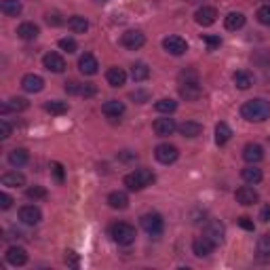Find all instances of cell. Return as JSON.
<instances>
[{
  "label": "cell",
  "instance_id": "1",
  "mask_svg": "<svg viewBox=\"0 0 270 270\" xmlns=\"http://www.w3.org/2000/svg\"><path fill=\"white\" fill-rule=\"evenodd\" d=\"M241 116L249 123H264L270 118V102H266L264 97L249 99L241 106Z\"/></svg>",
  "mask_w": 270,
  "mask_h": 270
},
{
  "label": "cell",
  "instance_id": "2",
  "mask_svg": "<svg viewBox=\"0 0 270 270\" xmlns=\"http://www.w3.org/2000/svg\"><path fill=\"white\" fill-rule=\"evenodd\" d=\"M125 186L137 192V190H144L146 186H150V184L154 182V173L150 171V169H135V171H131L129 175H125Z\"/></svg>",
  "mask_w": 270,
  "mask_h": 270
},
{
  "label": "cell",
  "instance_id": "3",
  "mask_svg": "<svg viewBox=\"0 0 270 270\" xmlns=\"http://www.w3.org/2000/svg\"><path fill=\"white\" fill-rule=\"evenodd\" d=\"M110 236H112V241L114 243H118V245H131L133 241H135V228L131 224H127V222H118V224H114L110 228Z\"/></svg>",
  "mask_w": 270,
  "mask_h": 270
},
{
  "label": "cell",
  "instance_id": "4",
  "mask_svg": "<svg viewBox=\"0 0 270 270\" xmlns=\"http://www.w3.org/2000/svg\"><path fill=\"white\" fill-rule=\"evenodd\" d=\"M141 228H144L148 234H152V236L161 234L163 228H165L163 216H161V213H146V216L141 218Z\"/></svg>",
  "mask_w": 270,
  "mask_h": 270
},
{
  "label": "cell",
  "instance_id": "5",
  "mask_svg": "<svg viewBox=\"0 0 270 270\" xmlns=\"http://www.w3.org/2000/svg\"><path fill=\"white\" fill-rule=\"evenodd\" d=\"M121 45L125 49H129V51H137L146 45V36L144 32H139V30H127L123 36H121Z\"/></svg>",
  "mask_w": 270,
  "mask_h": 270
},
{
  "label": "cell",
  "instance_id": "6",
  "mask_svg": "<svg viewBox=\"0 0 270 270\" xmlns=\"http://www.w3.org/2000/svg\"><path fill=\"white\" fill-rule=\"evenodd\" d=\"M154 156H156V161L163 163V165H171L177 161V156H179V150L173 146V144H159L154 150Z\"/></svg>",
  "mask_w": 270,
  "mask_h": 270
},
{
  "label": "cell",
  "instance_id": "7",
  "mask_svg": "<svg viewBox=\"0 0 270 270\" xmlns=\"http://www.w3.org/2000/svg\"><path fill=\"white\" fill-rule=\"evenodd\" d=\"M224 224L220 220H209L205 224V230H203V236H207L213 245H220L224 241Z\"/></svg>",
  "mask_w": 270,
  "mask_h": 270
},
{
  "label": "cell",
  "instance_id": "8",
  "mask_svg": "<svg viewBox=\"0 0 270 270\" xmlns=\"http://www.w3.org/2000/svg\"><path fill=\"white\" fill-rule=\"evenodd\" d=\"M163 49L171 55H184L188 51V42L184 40L182 36H167L163 40Z\"/></svg>",
  "mask_w": 270,
  "mask_h": 270
},
{
  "label": "cell",
  "instance_id": "9",
  "mask_svg": "<svg viewBox=\"0 0 270 270\" xmlns=\"http://www.w3.org/2000/svg\"><path fill=\"white\" fill-rule=\"evenodd\" d=\"M19 220L23 224H27V226H36L42 220V213H40V209L36 205H23L19 209Z\"/></svg>",
  "mask_w": 270,
  "mask_h": 270
},
{
  "label": "cell",
  "instance_id": "10",
  "mask_svg": "<svg viewBox=\"0 0 270 270\" xmlns=\"http://www.w3.org/2000/svg\"><path fill=\"white\" fill-rule=\"evenodd\" d=\"M179 95L186 99V102H196V99L203 95V87L196 80H186L179 87Z\"/></svg>",
  "mask_w": 270,
  "mask_h": 270
},
{
  "label": "cell",
  "instance_id": "11",
  "mask_svg": "<svg viewBox=\"0 0 270 270\" xmlns=\"http://www.w3.org/2000/svg\"><path fill=\"white\" fill-rule=\"evenodd\" d=\"M42 66H45L49 72H55V74H59L66 70V59L62 57L59 53H47L45 57H42Z\"/></svg>",
  "mask_w": 270,
  "mask_h": 270
},
{
  "label": "cell",
  "instance_id": "12",
  "mask_svg": "<svg viewBox=\"0 0 270 270\" xmlns=\"http://www.w3.org/2000/svg\"><path fill=\"white\" fill-rule=\"evenodd\" d=\"M216 19H218V11L213 9V7H201V9L194 13V21L198 25H203V27L216 23Z\"/></svg>",
  "mask_w": 270,
  "mask_h": 270
},
{
  "label": "cell",
  "instance_id": "13",
  "mask_svg": "<svg viewBox=\"0 0 270 270\" xmlns=\"http://www.w3.org/2000/svg\"><path fill=\"white\" fill-rule=\"evenodd\" d=\"M213 249H216V245H213L207 236H198L192 243V251H194L196 258H207V255L213 253Z\"/></svg>",
  "mask_w": 270,
  "mask_h": 270
},
{
  "label": "cell",
  "instance_id": "14",
  "mask_svg": "<svg viewBox=\"0 0 270 270\" xmlns=\"http://www.w3.org/2000/svg\"><path fill=\"white\" fill-rule=\"evenodd\" d=\"M152 129H154L156 135L167 137V135H171V133L177 129V125H175L173 118H169V116H167V118H156L154 125H152Z\"/></svg>",
  "mask_w": 270,
  "mask_h": 270
},
{
  "label": "cell",
  "instance_id": "15",
  "mask_svg": "<svg viewBox=\"0 0 270 270\" xmlns=\"http://www.w3.org/2000/svg\"><path fill=\"white\" fill-rule=\"evenodd\" d=\"M21 87L27 93H40L42 89H45V80H42L38 74H25L21 78Z\"/></svg>",
  "mask_w": 270,
  "mask_h": 270
},
{
  "label": "cell",
  "instance_id": "16",
  "mask_svg": "<svg viewBox=\"0 0 270 270\" xmlns=\"http://www.w3.org/2000/svg\"><path fill=\"white\" fill-rule=\"evenodd\" d=\"M7 262L11 264V266H23L25 262H27V251L23 249V247H9L7 249Z\"/></svg>",
  "mask_w": 270,
  "mask_h": 270
},
{
  "label": "cell",
  "instance_id": "17",
  "mask_svg": "<svg viewBox=\"0 0 270 270\" xmlns=\"http://www.w3.org/2000/svg\"><path fill=\"white\" fill-rule=\"evenodd\" d=\"M97 68H99V64H97V59L93 57L91 53H84L82 57L78 59V70H80L82 74H87V76L97 74Z\"/></svg>",
  "mask_w": 270,
  "mask_h": 270
},
{
  "label": "cell",
  "instance_id": "18",
  "mask_svg": "<svg viewBox=\"0 0 270 270\" xmlns=\"http://www.w3.org/2000/svg\"><path fill=\"white\" fill-rule=\"evenodd\" d=\"M236 203H241V205H253V203H258V192H255L251 186H241L238 190H236Z\"/></svg>",
  "mask_w": 270,
  "mask_h": 270
},
{
  "label": "cell",
  "instance_id": "19",
  "mask_svg": "<svg viewBox=\"0 0 270 270\" xmlns=\"http://www.w3.org/2000/svg\"><path fill=\"white\" fill-rule=\"evenodd\" d=\"M243 159H245L249 165L260 163V161L264 159V150H262V146H260V144H247V146L243 148Z\"/></svg>",
  "mask_w": 270,
  "mask_h": 270
},
{
  "label": "cell",
  "instance_id": "20",
  "mask_svg": "<svg viewBox=\"0 0 270 270\" xmlns=\"http://www.w3.org/2000/svg\"><path fill=\"white\" fill-rule=\"evenodd\" d=\"M224 25H226V30H230V32L241 30V27L245 25V15H243V13H238V11H232V13L226 15Z\"/></svg>",
  "mask_w": 270,
  "mask_h": 270
},
{
  "label": "cell",
  "instance_id": "21",
  "mask_svg": "<svg viewBox=\"0 0 270 270\" xmlns=\"http://www.w3.org/2000/svg\"><path fill=\"white\" fill-rule=\"evenodd\" d=\"M102 112H104L106 116H112V118L123 116L125 114V104L118 102V99H108V102L102 106Z\"/></svg>",
  "mask_w": 270,
  "mask_h": 270
},
{
  "label": "cell",
  "instance_id": "22",
  "mask_svg": "<svg viewBox=\"0 0 270 270\" xmlns=\"http://www.w3.org/2000/svg\"><path fill=\"white\" fill-rule=\"evenodd\" d=\"M106 80L110 87H123L125 80H127V72L123 68H110L106 72Z\"/></svg>",
  "mask_w": 270,
  "mask_h": 270
},
{
  "label": "cell",
  "instance_id": "23",
  "mask_svg": "<svg viewBox=\"0 0 270 270\" xmlns=\"http://www.w3.org/2000/svg\"><path fill=\"white\" fill-rule=\"evenodd\" d=\"M177 129H179V133L184 137H198L203 133V125L196 123V121H186V123H182Z\"/></svg>",
  "mask_w": 270,
  "mask_h": 270
},
{
  "label": "cell",
  "instance_id": "24",
  "mask_svg": "<svg viewBox=\"0 0 270 270\" xmlns=\"http://www.w3.org/2000/svg\"><path fill=\"white\" fill-rule=\"evenodd\" d=\"M38 34H40L38 25L36 23H30V21H25V23H21L17 27V36L21 40H34V38H38Z\"/></svg>",
  "mask_w": 270,
  "mask_h": 270
},
{
  "label": "cell",
  "instance_id": "25",
  "mask_svg": "<svg viewBox=\"0 0 270 270\" xmlns=\"http://www.w3.org/2000/svg\"><path fill=\"white\" fill-rule=\"evenodd\" d=\"M0 182H3V186H9V188H21L25 186V177L17 171H9L5 173L3 177H0Z\"/></svg>",
  "mask_w": 270,
  "mask_h": 270
},
{
  "label": "cell",
  "instance_id": "26",
  "mask_svg": "<svg viewBox=\"0 0 270 270\" xmlns=\"http://www.w3.org/2000/svg\"><path fill=\"white\" fill-rule=\"evenodd\" d=\"M108 205L112 209H127L129 207V196H127L125 192H110L108 194Z\"/></svg>",
  "mask_w": 270,
  "mask_h": 270
},
{
  "label": "cell",
  "instance_id": "27",
  "mask_svg": "<svg viewBox=\"0 0 270 270\" xmlns=\"http://www.w3.org/2000/svg\"><path fill=\"white\" fill-rule=\"evenodd\" d=\"M232 80H234V84H236L241 91L249 89L251 84H253V76H251V72H247V70H238V72H234L232 74Z\"/></svg>",
  "mask_w": 270,
  "mask_h": 270
},
{
  "label": "cell",
  "instance_id": "28",
  "mask_svg": "<svg viewBox=\"0 0 270 270\" xmlns=\"http://www.w3.org/2000/svg\"><path fill=\"white\" fill-rule=\"evenodd\" d=\"M27 161H30V154H27L25 148H15V150L9 152V163L13 167H23Z\"/></svg>",
  "mask_w": 270,
  "mask_h": 270
},
{
  "label": "cell",
  "instance_id": "29",
  "mask_svg": "<svg viewBox=\"0 0 270 270\" xmlns=\"http://www.w3.org/2000/svg\"><path fill=\"white\" fill-rule=\"evenodd\" d=\"M0 11H3L7 17H17L23 11V7L19 0H3V3H0Z\"/></svg>",
  "mask_w": 270,
  "mask_h": 270
},
{
  "label": "cell",
  "instance_id": "30",
  "mask_svg": "<svg viewBox=\"0 0 270 270\" xmlns=\"http://www.w3.org/2000/svg\"><path fill=\"white\" fill-rule=\"evenodd\" d=\"M68 27L74 34H84L89 30V21H87V17H82V15H74V17L68 19Z\"/></svg>",
  "mask_w": 270,
  "mask_h": 270
},
{
  "label": "cell",
  "instance_id": "31",
  "mask_svg": "<svg viewBox=\"0 0 270 270\" xmlns=\"http://www.w3.org/2000/svg\"><path fill=\"white\" fill-rule=\"evenodd\" d=\"M27 99H23V97H13V99H9V102L3 106V114H7V112H23V110H27Z\"/></svg>",
  "mask_w": 270,
  "mask_h": 270
},
{
  "label": "cell",
  "instance_id": "32",
  "mask_svg": "<svg viewBox=\"0 0 270 270\" xmlns=\"http://www.w3.org/2000/svg\"><path fill=\"white\" fill-rule=\"evenodd\" d=\"M232 137V129L226 123H218L216 125V144L218 146H224L226 141H228Z\"/></svg>",
  "mask_w": 270,
  "mask_h": 270
},
{
  "label": "cell",
  "instance_id": "33",
  "mask_svg": "<svg viewBox=\"0 0 270 270\" xmlns=\"http://www.w3.org/2000/svg\"><path fill=\"white\" fill-rule=\"evenodd\" d=\"M241 177H243L247 184H260L262 182V169H258V167H245L243 171H241Z\"/></svg>",
  "mask_w": 270,
  "mask_h": 270
},
{
  "label": "cell",
  "instance_id": "34",
  "mask_svg": "<svg viewBox=\"0 0 270 270\" xmlns=\"http://www.w3.org/2000/svg\"><path fill=\"white\" fill-rule=\"evenodd\" d=\"M154 108H156V112H161V114H171V112L177 110V102L171 97H163L154 104Z\"/></svg>",
  "mask_w": 270,
  "mask_h": 270
},
{
  "label": "cell",
  "instance_id": "35",
  "mask_svg": "<svg viewBox=\"0 0 270 270\" xmlns=\"http://www.w3.org/2000/svg\"><path fill=\"white\" fill-rule=\"evenodd\" d=\"M131 78L135 80V82H144V80H148L150 78V68L146 66V64H133V68H131Z\"/></svg>",
  "mask_w": 270,
  "mask_h": 270
},
{
  "label": "cell",
  "instance_id": "36",
  "mask_svg": "<svg viewBox=\"0 0 270 270\" xmlns=\"http://www.w3.org/2000/svg\"><path fill=\"white\" fill-rule=\"evenodd\" d=\"M258 258L260 260H270V232L262 234L258 241Z\"/></svg>",
  "mask_w": 270,
  "mask_h": 270
},
{
  "label": "cell",
  "instance_id": "37",
  "mask_svg": "<svg viewBox=\"0 0 270 270\" xmlns=\"http://www.w3.org/2000/svg\"><path fill=\"white\" fill-rule=\"evenodd\" d=\"M45 110L49 112V114L59 116V114H66V112H68V104H66V102H57V99H53V102H47V104H45Z\"/></svg>",
  "mask_w": 270,
  "mask_h": 270
},
{
  "label": "cell",
  "instance_id": "38",
  "mask_svg": "<svg viewBox=\"0 0 270 270\" xmlns=\"http://www.w3.org/2000/svg\"><path fill=\"white\" fill-rule=\"evenodd\" d=\"M57 45H59V49L66 51V53H76V49H78V45H76L74 38H59Z\"/></svg>",
  "mask_w": 270,
  "mask_h": 270
},
{
  "label": "cell",
  "instance_id": "39",
  "mask_svg": "<svg viewBox=\"0 0 270 270\" xmlns=\"http://www.w3.org/2000/svg\"><path fill=\"white\" fill-rule=\"evenodd\" d=\"M27 198H34V201H42V198H47V190L42 188V186H32V188H27Z\"/></svg>",
  "mask_w": 270,
  "mask_h": 270
},
{
  "label": "cell",
  "instance_id": "40",
  "mask_svg": "<svg viewBox=\"0 0 270 270\" xmlns=\"http://www.w3.org/2000/svg\"><path fill=\"white\" fill-rule=\"evenodd\" d=\"M255 17H258V21L262 25H270V5H264L258 9V13H255Z\"/></svg>",
  "mask_w": 270,
  "mask_h": 270
},
{
  "label": "cell",
  "instance_id": "41",
  "mask_svg": "<svg viewBox=\"0 0 270 270\" xmlns=\"http://www.w3.org/2000/svg\"><path fill=\"white\" fill-rule=\"evenodd\" d=\"M80 91H82V82H78V80H68L66 82V93L68 95H80Z\"/></svg>",
  "mask_w": 270,
  "mask_h": 270
},
{
  "label": "cell",
  "instance_id": "42",
  "mask_svg": "<svg viewBox=\"0 0 270 270\" xmlns=\"http://www.w3.org/2000/svg\"><path fill=\"white\" fill-rule=\"evenodd\" d=\"M97 93V87L93 82H82V91H80V97H93Z\"/></svg>",
  "mask_w": 270,
  "mask_h": 270
},
{
  "label": "cell",
  "instance_id": "43",
  "mask_svg": "<svg viewBox=\"0 0 270 270\" xmlns=\"http://www.w3.org/2000/svg\"><path fill=\"white\" fill-rule=\"evenodd\" d=\"M45 21L49 23V25H62L64 23V19H62V15H59V13H47V15H45Z\"/></svg>",
  "mask_w": 270,
  "mask_h": 270
},
{
  "label": "cell",
  "instance_id": "44",
  "mask_svg": "<svg viewBox=\"0 0 270 270\" xmlns=\"http://www.w3.org/2000/svg\"><path fill=\"white\" fill-rule=\"evenodd\" d=\"M66 264L68 266H72V268H78V264H80V260H78V255L74 253V251H66Z\"/></svg>",
  "mask_w": 270,
  "mask_h": 270
},
{
  "label": "cell",
  "instance_id": "45",
  "mask_svg": "<svg viewBox=\"0 0 270 270\" xmlns=\"http://www.w3.org/2000/svg\"><path fill=\"white\" fill-rule=\"evenodd\" d=\"M11 137V125L9 121H0V139H9Z\"/></svg>",
  "mask_w": 270,
  "mask_h": 270
},
{
  "label": "cell",
  "instance_id": "46",
  "mask_svg": "<svg viewBox=\"0 0 270 270\" xmlns=\"http://www.w3.org/2000/svg\"><path fill=\"white\" fill-rule=\"evenodd\" d=\"M236 222H238V226H241V228H245V230H253V228H255V226H253V220H251V218H247V216L238 218Z\"/></svg>",
  "mask_w": 270,
  "mask_h": 270
},
{
  "label": "cell",
  "instance_id": "47",
  "mask_svg": "<svg viewBox=\"0 0 270 270\" xmlns=\"http://www.w3.org/2000/svg\"><path fill=\"white\" fill-rule=\"evenodd\" d=\"M11 207H13V198H11L9 194L3 192V194H0V209L7 211V209H11Z\"/></svg>",
  "mask_w": 270,
  "mask_h": 270
},
{
  "label": "cell",
  "instance_id": "48",
  "mask_svg": "<svg viewBox=\"0 0 270 270\" xmlns=\"http://www.w3.org/2000/svg\"><path fill=\"white\" fill-rule=\"evenodd\" d=\"M131 97L135 99L137 104H144V102H148V91H135V93H131Z\"/></svg>",
  "mask_w": 270,
  "mask_h": 270
},
{
  "label": "cell",
  "instance_id": "49",
  "mask_svg": "<svg viewBox=\"0 0 270 270\" xmlns=\"http://www.w3.org/2000/svg\"><path fill=\"white\" fill-rule=\"evenodd\" d=\"M203 42H207V45L211 47V49H216V47H220V38L218 36H203Z\"/></svg>",
  "mask_w": 270,
  "mask_h": 270
},
{
  "label": "cell",
  "instance_id": "50",
  "mask_svg": "<svg viewBox=\"0 0 270 270\" xmlns=\"http://www.w3.org/2000/svg\"><path fill=\"white\" fill-rule=\"evenodd\" d=\"M53 173L57 177V182H64V167L59 163H53Z\"/></svg>",
  "mask_w": 270,
  "mask_h": 270
},
{
  "label": "cell",
  "instance_id": "51",
  "mask_svg": "<svg viewBox=\"0 0 270 270\" xmlns=\"http://www.w3.org/2000/svg\"><path fill=\"white\" fill-rule=\"evenodd\" d=\"M260 220H262V222H270V205L262 207V211H260Z\"/></svg>",
  "mask_w": 270,
  "mask_h": 270
},
{
  "label": "cell",
  "instance_id": "52",
  "mask_svg": "<svg viewBox=\"0 0 270 270\" xmlns=\"http://www.w3.org/2000/svg\"><path fill=\"white\" fill-rule=\"evenodd\" d=\"M97 3H106V0H97Z\"/></svg>",
  "mask_w": 270,
  "mask_h": 270
}]
</instances>
